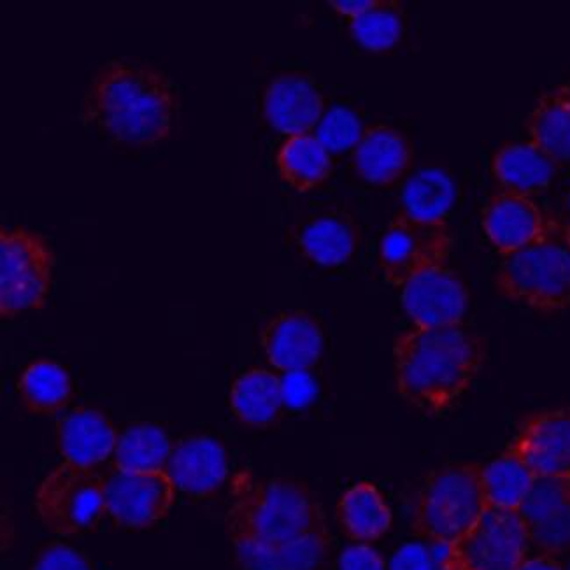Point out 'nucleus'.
Returning a JSON list of instances; mask_svg holds the SVG:
<instances>
[{
    "label": "nucleus",
    "instance_id": "473e14b6",
    "mask_svg": "<svg viewBox=\"0 0 570 570\" xmlns=\"http://www.w3.org/2000/svg\"><path fill=\"white\" fill-rule=\"evenodd\" d=\"M30 570H94V566L81 551L71 546L50 542L38 551Z\"/></svg>",
    "mask_w": 570,
    "mask_h": 570
},
{
    "label": "nucleus",
    "instance_id": "4be33fe9",
    "mask_svg": "<svg viewBox=\"0 0 570 570\" xmlns=\"http://www.w3.org/2000/svg\"><path fill=\"white\" fill-rule=\"evenodd\" d=\"M230 411L244 425L267 429L282 416L286 404L285 385L274 372L249 368L230 386Z\"/></svg>",
    "mask_w": 570,
    "mask_h": 570
},
{
    "label": "nucleus",
    "instance_id": "58836bf2",
    "mask_svg": "<svg viewBox=\"0 0 570 570\" xmlns=\"http://www.w3.org/2000/svg\"><path fill=\"white\" fill-rule=\"evenodd\" d=\"M566 570H570V563H569V567H567V569H566Z\"/></svg>",
    "mask_w": 570,
    "mask_h": 570
},
{
    "label": "nucleus",
    "instance_id": "20e7f679",
    "mask_svg": "<svg viewBox=\"0 0 570 570\" xmlns=\"http://www.w3.org/2000/svg\"><path fill=\"white\" fill-rule=\"evenodd\" d=\"M495 285L509 301L539 313L570 307V224L548 216L544 230L525 248L502 257Z\"/></svg>",
    "mask_w": 570,
    "mask_h": 570
},
{
    "label": "nucleus",
    "instance_id": "6e6552de",
    "mask_svg": "<svg viewBox=\"0 0 570 570\" xmlns=\"http://www.w3.org/2000/svg\"><path fill=\"white\" fill-rule=\"evenodd\" d=\"M529 533L517 509L492 508L448 546L451 570H517L529 551Z\"/></svg>",
    "mask_w": 570,
    "mask_h": 570
},
{
    "label": "nucleus",
    "instance_id": "4468645a",
    "mask_svg": "<svg viewBox=\"0 0 570 570\" xmlns=\"http://www.w3.org/2000/svg\"><path fill=\"white\" fill-rule=\"evenodd\" d=\"M518 511L530 544L551 557L570 553V480L538 478Z\"/></svg>",
    "mask_w": 570,
    "mask_h": 570
},
{
    "label": "nucleus",
    "instance_id": "5701e85b",
    "mask_svg": "<svg viewBox=\"0 0 570 570\" xmlns=\"http://www.w3.org/2000/svg\"><path fill=\"white\" fill-rule=\"evenodd\" d=\"M20 404L33 416H57L75 399L71 374L55 360H33L17 381Z\"/></svg>",
    "mask_w": 570,
    "mask_h": 570
},
{
    "label": "nucleus",
    "instance_id": "cd10ccee",
    "mask_svg": "<svg viewBox=\"0 0 570 570\" xmlns=\"http://www.w3.org/2000/svg\"><path fill=\"white\" fill-rule=\"evenodd\" d=\"M174 442L166 430L155 423H132L118 439L112 465L116 471L124 472L166 471Z\"/></svg>",
    "mask_w": 570,
    "mask_h": 570
},
{
    "label": "nucleus",
    "instance_id": "4c0bfd02",
    "mask_svg": "<svg viewBox=\"0 0 570 570\" xmlns=\"http://www.w3.org/2000/svg\"><path fill=\"white\" fill-rule=\"evenodd\" d=\"M563 204H566L567 213L570 215V190L569 194L566 195V200H563Z\"/></svg>",
    "mask_w": 570,
    "mask_h": 570
},
{
    "label": "nucleus",
    "instance_id": "dca6fc26",
    "mask_svg": "<svg viewBox=\"0 0 570 570\" xmlns=\"http://www.w3.org/2000/svg\"><path fill=\"white\" fill-rule=\"evenodd\" d=\"M264 115L279 134L288 137L311 134L325 115V97L311 76L285 72L265 88Z\"/></svg>",
    "mask_w": 570,
    "mask_h": 570
},
{
    "label": "nucleus",
    "instance_id": "a211bd4d",
    "mask_svg": "<svg viewBox=\"0 0 570 570\" xmlns=\"http://www.w3.org/2000/svg\"><path fill=\"white\" fill-rule=\"evenodd\" d=\"M548 216L533 199L523 195L499 191L487 200L481 215L484 234L502 257H508L538 239Z\"/></svg>",
    "mask_w": 570,
    "mask_h": 570
},
{
    "label": "nucleus",
    "instance_id": "a878e982",
    "mask_svg": "<svg viewBox=\"0 0 570 570\" xmlns=\"http://www.w3.org/2000/svg\"><path fill=\"white\" fill-rule=\"evenodd\" d=\"M527 134L558 166H570V83L539 97L527 118Z\"/></svg>",
    "mask_w": 570,
    "mask_h": 570
},
{
    "label": "nucleus",
    "instance_id": "aec40b11",
    "mask_svg": "<svg viewBox=\"0 0 570 570\" xmlns=\"http://www.w3.org/2000/svg\"><path fill=\"white\" fill-rule=\"evenodd\" d=\"M294 243L302 257L323 267L346 264L360 244L355 218L344 212L311 216L294 230Z\"/></svg>",
    "mask_w": 570,
    "mask_h": 570
},
{
    "label": "nucleus",
    "instance_id": "f704fd0d",
    "mask_svg": "<svg viewBox=\"0 0 570 570\" xmlns=\"http://www.w3.org/2000/svg\"><path fill=\"white\" fill-rule=\"evenodd\" d=\"M285 385L286 402L307 401L313 395V383L307 377V372H295L283 380Z\"/></svg>",
    "mask_w": 570,
    "mask_h": 570
},
{
    "label": "nucleus",
    "instance_id": "9d476101",
    "mask_svg": "<svg viewBox=\"0 0 570 570\" xmlns=\"http://www.w3.org/2000/svg\"><path fill=\"white\" fill-rule=\"evenodd\" d=\"M178 488L166 471H112L106 478L108 514L121 529L142 530L166 520Z\"/></svg>",
    "mask_w": 570,
    "mask_h": 570
},
{
    "label": "nucleus",
    "instance_id": "f257e3e1",
    "mask_svg": "<svg viewBox=\"0 0 570 570\" xmlns=\"http://www.w3.org/2000/svg\"><path fill=\"white\" fill-rule=\"evenodd\" d=\"M225 529L240 570H320L332 538L322 502L302 481L239 471Z\"/></svg>",
    "mask_w": 570,
    "mask_h": 570
},
{
    "label": "nucleus",
    "instance_id": "c9c22d12",
    "mask_svg": "<svg viewBox=\"0 0 570 570\" xmlns=\"http://www.w3.org/2000/svg\"><path fill=\"white\" fill-rule=\"evenodd\" d=\"M328 4H331V8H334L337 13L350 17V20H352V18L360 17V14L365 13L367 9L376 4V0H331Z\"/></svg>",
    "mask_w": 570,
    "mask_h": 570
},
{
    "label": "nucleus",
    "instance_id": "9b49d317",
    "mask_svg": "<svg viewBox=\"0 0 570 570\" xmlns=\"http://www.w3.org/2000/svg\"><path fill=\"white\" fill-rule=\"evenodd\" d=\"M469 301L468 286L448 264L422 271L401 288L402 307L417 328L463 325Z\"/></svg>",
    "mask_w": 570,
    "mask_h": 570
},
{
    "label": "nucleus",
    "instance_id": "412c9836",
    "mask_svg": "<svg viewBox=\"0 0 570 570\" xmlns=\"http://www.w3.org/2000/svg\"><path fill=\"white\" fill-rule=\"evenodd\" d=\"M557 161L533 142H505L492 158V173L502 191L538 197L557 179Z\"/></svg>",
    "mask_w": 570,
    "mask_h": 570
},
{
    "label": "nucleus",
    "instance_id": "39448f33",
    "mask_svg": "<svg viewBox=\"0 0 570 570\" xmlns=\"http://www.w3.org/2000/svg\"><path fill=\"white\" fill-rule=\"evenodd\" d=\"M483 465L453 462L426 475L413 511V532L422 541L451 546L487 511Z\"/></svg>",
    "mask_w": 570,
    "mask_h": 570
},
{
    "label": "nucleus",
    "instance_id": "f8f14e48",
    "mask_svg": "<svg viewBox=\"0 0 570 570\" xmlns=\"http://www.w3.org/2000/svg\"><path fill=\"white\" fill-rule=\"evenodd\" d=\"M508 448L538 478L570 480V407L527 417Z\"/></svg>",
    "mask_w": 570,
    "mask_h": 570
},
{
    "label": "nucleus",
    "instance_id": "2f4dec72",
    "mask_svg": "<svg viewBox=\"0 0 570 570\" xmlns=\"http://www.w3.org/2000/svg\"><path fill=\"white\" fill-rule=\"evenodd\" d=\"M392 570H451L448 546L426 541L402 546L393 554Z\"/></svg>",
    "mask_w": 570,
    "mask_h": 570
},
{
    "label": "nucleus",
    "instance_id": "ddd939ff",
    "mask_svg": "<svg viewBox=\"0 0 570 570\" xmlns=\"http://www.w3.org/2000/svg\"><path fill=\"white\" fill-rule=\"evenodd\" d=\"M261 346L277 371L307 372L322 360L325 334L318 320L307 311H283L265 323Z\"/></svg>",
    "mask_w": 570,
    "mask_h": 570
},
{
    "label": "nucleus",
    "instance_id": "2eb2a0df",
    "mask_svg": "<svg viewBox=\"0 0 570 570\" xmlns=\"http://www.w3.org/2000/svg\"><path fill=\"white\" fill-rule=\"evenodd\" d=\"M179 492L194 499L215 495L230 475L227 450L209 434H190L174 442L166 468Z\"/></svg>",
    "mask_w": 570,
    "mask_h": 570
},
{
    "label": "nucleus",
    "instance_id": "7ed1b4c3",
    "mask_svg": "<svg viewBox=\"0 0 570 570\" xmlns=\"http://www.w3.org/2000/svg\"><path fill=\"white\" fill-rule=\"evenodd\" d=\"M484 360L487 343L465 325L402 332L393 343L399 395L422 413H444L471 389Z\"/></svg>",
    "mask_w": 570,
    "mask_h": 570
},
{
    "label": "nucleus",
    "instance_id": "72a5a7b5",
    "mask_svg": "<svg viewBox=\"0 0 570 570\" xmlns=\"http://www.w3.org/2000/svg\"><path fill=\"white\" fill-rule=\"evenodd\" d=\"M340 570H389V567L374 548L355 544L341 553Z\"/></svg>",
    "mask_w": 570,
    "mask_h": 570
},
{
    "label": "nucleus",
    "instance_id": "e433bc0d",
    "mask_svg": "<svg viewBox=\"0 0 570 570\" xmlns=\"http://www.w3.org/2000/svg\"><path fill=\"white\" fill-rule=\"evenodd\" d=\"M517 570H566L562 563L551 554H539V557L525 558Z\"/></svg>",
    "mask_w": 570,
    "mask_h": 570
},
{
    "label": "nucleus",
    "instance_id": "f3484780",
    "mask_svg": "<svg viewBox=\"0 0 570 570\" xmlns=\"http://www.w3.org/2000/svg\"><path fill=\"white\" fill-rule=\"evenodd\" d=\"M55 438L63 462L96 469L115 455L120 432L104 411L79 405L58 417Z\"/></svg>",
    "mask_w": 570,
    "mask_h": 570
},
{
    "label": "nucleus",
    "instance_id": "423d86ee",
    "mask_svg": "<svg viewBox=\"0 0 570 570\" xmlns=\"http://www.w3.org/2000/svg\"><path fill=\"white\" fill-rule=\"evenodd\" d=\"M55 253L38 232L0 230V316L41 311L53 285Z\"/></svg>",
    "mask_w": 570,
    "mask_h": 570
},
{
    "label": "nucleus",
    "instance_id": "1a4fd4ad",
    "mask_svg": "<svg viewBox=\"0 0 570 570\" xmlns=\"http://www.w3.org/2000/svg\"><path fill=\"white\" fill-rule=\"evenodd\" d=\"M453 244L450 225L420 224L399 213L380 243V267L386 283L402 288L422 271L448 264Z\"/></svg>",
    "mask_w": 570,
    "mask_h": 570
},
{
    "label": "nucleus",
    "instance_id": "393cba45",
    "mask_svg": "<svg viewBox=\"0 0 570 570\" xmlns=\"http://www.w3.org/2000/svg\"><path fill=\"white\" fill-rule=\"evenodd\" d=\"M402 215L420 224H448V216L456 204V183L441 167L416 170L401 194Z\"/></svg>",
    "mask_w": 570,
    "mask_h": 570
},
{
    "label": "nucleus",
    "instance_id": "c756f323",
    "mask_svg": "<svg viewBox=\"0 0 570 570\" xmlns=\"http://www.w3.org/2000/svg\"><path fill=\"white\" fill-rule=\"evenodd\" d=\"M405 30V9L399 0H376L365 13L350 20V33L365 50L381 53L401 41Z\"/></svg>",
    "mask_w": 570,
    "mask_h": 570
},
{
    "label": "nucleus",
    "instance_id": "6ab92c4d",
    "mask_svg": "<svg viewBox=\"0 0 570 570\" xmlns=\"http://www.w3.org/2000/svg\"><path fill=\"white\" fill-rule=\"evenodd\" d=\"M410 139L390 125H372L353 149V167L364 181L376 186L397 183L413 166Z\"/></svg>",
    "mask_w": 570,
    "mask_h": 570
},
{
    "label": "nucleus",
    "instance_id": "c85d7f7f",
    "mask_svg": "<svg viewBox=\"0 0 570 570\" xmlns=\"http://www.w3.org/2000/svg\"><path fill=\"white\" fill-rule=\"evenodd\" d=\"M538 475L517 453L505 450L499 459L483 465V490L488 505L520 509Z\"/></svg>",
    "mask_w": 570,
    "mask_h": 570
},
{
    "label": "nucleus",
    "instance_id": "f03ea898",
    "mask_svg": "<svg viewBox=\"0 0 570 570\" xmlns=\"http://www.w3.org/2000/svg\"><path fill=\"white\" fill-rule=\"evenodd\" d=\"M179 96L160 69L116 58L99 67L83 100L81 121L115 145L151 148L173 134Z\"/></svg>",
    "mask_w": 570,
    "mask_h": 570
},
{
    "label": "nucleus",
    "instance_id": "7c9ffc66",
    "mask_svg": "<svg viewBox=\"0 0 570 570\" xmlns=\"http://www.w3.org/2000/svg\"><path fill=\"white\" fill-rule=\"evenodd\" d=\"M314 136L318 137L328 151L341 154L346 149H355L360 137L364 136V129L355 111L344 106H334L323 115Z\"/></svg>",
    "mask_w": 570,
    "mask_h": 570
},
{
    "label": "nucleus",
    "instance_id": "bb28decb",
    "mask_svg": "<svg viewBox=\"0 0 570 570\" xmlns=\"http://www.w3.org/2000/svg\"><path fill=\"white\" fill-rule=\"evenodd\" d=\"M276 166L283 181L301 194L322 186L334 170L331 151L313 134L286 137L277 149Z\"/></svg>",
    "mask_w": 570,
    "mask_h": 570
},
{
    "label": "nucleus",
    "instance_id": "0eeeda50",
    "mask_svg": "<svg viewBox=\"0 0 570 570\" xmlns=\"http://www.w3.org/2000/svg\"><path fill=\"white\" fill-rule=\"evenodd\" d=\"M42 525L63 538L90 532L99 525L106 505V478L96 469L62 462L39 483L33 495Z\"/></svg>",
    "mask_w": 570,
    "mask_h": 570
},
{
    "label": "nucleus",
    "instance_id": "b1692460",
    "mask_svg": "<svg viewBox=\"0 0 570 570\" xmlns=\"http://www.w3.org/2000/svg\"><path fill=\"white\" fill-rule=\"evenodd\" d=\"M344 535L358 544L383 538L392 529L393 514L376 484L356 483L347 488L335 508Z\"/></svg>",
    "mask_w": 570,
    "mask_h": 570
}]
</instances>
